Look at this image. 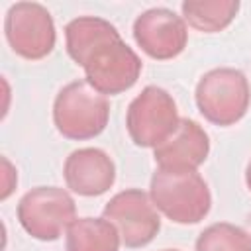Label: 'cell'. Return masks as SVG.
Masks as SVG:
<instances>
[{
	"label": "cell",
	"instance_id": "9a60e30c",
	"mask_svg": "<svg viewBox=\"0 0 251 251\" xmlns=\"http://www.w3.org/2000/svg\"><path fill=\"white\" fill-rule=\"evenodd\" d=\"M2 188H0V200H8L10 194L16 190L18 186V171L16 167L10 163L8 157H2Z\"/></svg>",
	"mask_w": 251,
	"mask_h": 251
},
{
	"label": "cell",
	"instance_id": "8992f818",
	"mask_svg": "<svg viewBox=\"0 0 251 251\" xmlns=\"http://www.w3.org/2000/svg\"><path fill=\"white\" fill-rule=\"evenodd\" d=\"M178 124L176 102L161 86H145L127 106L126 127L137 147H159L176 131Z\"/></svg>",
	"mask_w": 251,
	"mask_h": 251
},
{
	"label": "cell",
	"instance_id": "6da1fadb",
	"mask_svg": "<svg viewBox=\"0 0 251 251\" xmlns=\"http://www.w3.org/2000/svg\"><path fill=\"white\" fill-rule=\"evenodd\" d=\"M69 57L84 69L86 82L104 96L129 90L143 69L139 55L122 39L114 24L96 16H78L65 25Z\"/></svg>",
	"mask_w": 251,
	"mask_h": 251
},
{
	"label": "cell",
	"instance_id": "ac0fdd59",
	"mask_svg": "<svg viewBox=\"0 0 251 251\" xmlns=\"http://www.w3.org/2000/svg\"><path fill=\"white\" fill-rule=\"evenodd\" d=\"M161 251H178V249H161Z\"/></svg>",
	"mask_w": 251,
	"mask_h": 251
},
{
	"label": "cell",
	"instance_id": "9c48e42d",
	"mask_svg": "<svg viewBox=\"0 0 251 251\" xmlns=\"http://www.w3.org/2000/svg\"><path fill=\"white\" fill-rule=\"evenodd\" d=\"M133 39L139 49L157 61L178 57L188 43V25L169 8H151L133 22Z\"/></svg>",
	"mask_w": 251,
	"mask_h": 251
},
{
	"label": "cell",
	"instance_id": "277c9868",
	"mask_svg": "<svg viewBox=\"0 0 251 251\" xmlns=\"http://www.w3.org/2000/svg\"><path fill=\"white\" fill-rule=\"evenodd\" d=\"M194 100L206 122L227 127L237 124L249 110L251 86L247 76L231 67L204 73L196 82Z\"/></svg>",
	"mask_w": 251,
	"mask_h": 251
},
{
	"label": "cell",
	"instance_id": "7c38bea8",
	"mask_svg": "<svg viewBox=\"0 0 251 251\" xmlns=\"http://www.w3.org/2000/svg\"><path fill=\"white\" fill-rule=\"evenodd\" d=\"M118 227L102 218H76L65 233V251H120Z\"/></svg>",
	"mask_w": 251,
	"mask_h": 251
},
{
	"label": "cell",
	"instance_id": "8fae6325",
	"mask_svg": "<svg viewBox=\"0 0 251 251\" xmlns=\"http://www.w3.org/2000/svg\"><path fill=\"white\" fill-rule=\"evenodd\" d=\"M210 153V137L204 127L190 120L180 118L176 131L153 149V159L159 169L171 171H196Z\"/></svg>",
	"mask_w": 251,
	"mask_h": 251
},
{
	"label": "cell",
	"instance_id": "e0dca14e",
	"mask_svg": "<svg viewBox=\"0 0 251 251\" xmlns=\"http://www.w3.org/2000/svg\"><path fill=\"white\" fill-rule=\"evenodd\" d=\"M245 184H247V188L251 192V161L247 163V169H245Z\"/></svg>",
	"mask_w": 251,
	"mask_h": 251
},
{
	"label": "cell",
	"instance_id": "5bb4252c",
	"mask_svg": "<svg viewBox=\"0 0 251 251\" xmlns=\"http://www.w3.org/2000/svg\"><path fill=\"white\" fill-rule=\"evenodd\" d=\"M196 251H251V241L243 227L227 222L208 226L196 239Z\"/></svg>",
	"mask_w": 251,
	"mask_h": 251
},
{
	"label": "cell",
	"instance_id": "2e32d148",
	"mask_svg": "<svg viewBox=\"0 0 251 251\" xmlns=\"http://www.w3.org/2000/svg\"><path fill=\"white\" fill-rule=\"evenodd\" d=\"M243 231H245V235L249 237V241H251V214L245 218V224H243Z\"/></svg>",
	"mask_w": 251,
	"mask_h": 251
},
{
	"label": "cell",
	"instance_id": "5b68a950",
	"mask_svg": "<svg viewBox=\"0 0 251 251\" xmlns=\"http://www.w3.org/2000/svg\"><path fill=\"white\" fill-rule=\"evenodd\" d=\"M16 216L24 231L33 239L55 241L76 220V204L65 188L35 186L20 198Z\"/></svg>",
	"mask_w": 251,
	"mask_h": 251
},
{
	"label": "cell",
	"instance_id": "3957f363",
	"mask_svg": "<svg viewBox=\"0 0 251 251\" xmlns=\"http://www.w3.org/2000/svg\"><path fill=\"white\" fill-rule=\"evenodd\" d=\"M108 120V98L94 90L86 78L65 84L53 100V124L67 139H94L106 129Z\"/></svg>",
	"mask_w": 251,
	"mask_h": 251
},
{
	"label": "cell",
	"instance_id": "52a82bcc",
	"mask_svg": "<svg viewBox=\"0 0 251 251\" xmlns=\"http://www.w3.org/2000/svg\"><path fill=\"white\" fill-rule=\"evenodd\" d=\"M4 35L10 49L27 61L45 59L57 41L49 10L37 2H16L4 18Z\"/></svg>",
	"mask_w": 251,
	"mask_h": 251
},
{
	"label": "cell",
	"instance_id": "ba28073f",
	"mask_svg": "<svg viewBox=\"0 0 251 251\" xmlns=\"http://www.w3.org/2000/svg\"><path fill=\"white\" fill-rule=\"evenodd\" d=\"M102 216L118 227L122 243L127 249L149 245L161 229L159 210L153 206L149 192L141 188H126L114 194L106 202Z\"/></svg>",
	"mask_w": 251,
	"mask_h": 251
},
{
	"label": "cell",
	"instance_id": "30bf717a",
	"mask_svg": "<svg viewBox=\"0 0 251 251\" xmlns=\"http://www.w3.org/2000/svg\"><path fill=\"white\" fill-rule=\"evenodd\" d=\"M63 178L67 188L78 196H100L114 186L116 165L106 151L98 147H82L65 159Z\"/></svg>",
	"mask_w": 251,
	"mask_h": 251
},
{
	"label": "cell",
	"instance_id": "7a4b0ae2",
	"mask_svg": "<svg viewBox=\"0 0 251 251\" xmlns=\"http://www.w3.org/2000/svg\"><path fill=\"white\" fill-rule=\"evenodd\" d=\"M149 198L153 206L175 224H198L212 208L208 182L198 171L159 169L151 176Z\"/></svg>",
	"mask_w": 251,
	"mask_h": 251
},
{
	"label": "cell",
	"instance_id": "4fadbf2b",
	"mask_svg": "<svg viewBox=\"0 0 251 251\" xmlns=\"http://www.w3.org/2000/svg\"><path fill=\"white\" fill-rule=\"evenodd\" d=\"M182 20L196 31L218 33L226 29L239 12L237 0H186L180 4Z\"/></svg>",
	"mask_w": 251,
	"mask_h": 251
}]
</instances>
